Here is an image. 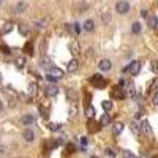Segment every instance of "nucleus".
<instances>
[{"label":"nucleus","instance_id":"nucleus-40","mask_svg":"<svg viewBox=\"0 0 158 158\" xmlns=\"http://www.w3.org/2000/svg\"><path fill=\"white\" fill-rule=\"evenodd\" d=\"M153 104L158 106V94H155V97H153Z\"/></svg>","mask_w":158,"mask_h":158},{"label":"nucleus","instance_id":"nucleus-39","mask_svg":"<svg viewBox=\"0 0 158 158\" xmlns=\"http://www.w3.org/2000/svg\"><path fill=\"white\" fill-rule=\"evenodd\" d=\"M0 49H2V51L5 52V54H10V49H8V46H5V44H3V46L0 48Z\"/></svg>","mask_w":158,"mask_h":158},{"label":"nucleus","instance_id":"nucleus-13","mask_svg":"<svg viewBox=\"0 0 158 158\" xmlns=\"http://www.w3.org/2000/svg\"><path fill=\"white\" fill-rule=\"evenodd\" d=\"M141 130L144 131V133H146V135H152V127H150V123L147 122V120H144L142 123H141Z\"/></svg>","mask_w":158,"mask_h":158},{"label":"nucleus","instance_id":"nucleus-47","mask_svg":"<svg viewBox=\"0 0 158 158\" xmlns=\"http://www.w3.org/2000/svg\"><path fill=\"white\" fill-rule=\"evenodd\" d=\"M2 2H3V0H0V5H2Z\"/></svg>","mask_w":158,"mask_h":158},{"label":"nucleus","instance_id":"nucleus-6","mask_svg":"<svg viewBox=\"0 0 158 158\" xmlns=\"http://www.w3.org/2000/svg\"><path fill=\"white\" fill-rule=\"evenodd\" d=\"M90 82L94 85H97V87H103L104 84H106V81H104L103 76H100V74H94V77L90 79Z\"/></svg>","mask_w":158,"mask_h":158},{"label":"nucleus","instance_id":"nucleus-31","mask_svg":"<svg viewBox=\"0 0 158 158\" xmlns=\"http://www.w3.org/2000/svg\"><path fill=\"white\" fill-rule=\"evenodd\" d=\"M150 67H152V71H153L155 74H158V60H153Z\"/></svg>","mask_w":158,"mask_h":158},{"label":"nucleus","instance_id":"nucleus-21","mask_svg":"<svg viewBox=\"0 0 158 158\" xmlns=\"http://www.w3.org/2000/svg\"><path fill=\"white\" fill-rule=\"evenodd\" d=\"M127 92H128V95H130V97H133V95H135V92H136V90H135V84H133V82H128V84H127Z\"/></svg>","mask_w":158,"mask_h":158},{"label":"nucleus","instance_id":"nucleus-28","mask_svg":"<svg viewBox=\"0 0 158 158\" xmlns=\"http://www.w3.org/2000/svg\"><path fill=\"white\" fill-rule=\"evenodd\" d=\"M122 156H123V158H138V156H136L133 152H130V150H123Z\"/></svg>","mask_w":158,"mask_h":158},{"label":"nucleus","instance_id":"nucleus-34","mask_svg":"<svg viewBox=\"0 0 158 158\" xmlns=\"http://www.w3.org/2000/svg\"><path fill=\"white\" fill-rule=\"evenodd\" d=\"M104 153H106L108 156H115V152L112 149H106V150H104Z\"/></svg>","mask_w":158,"mask_h":158},{"label":"nucleus","instance_id":"nucleus-20","mask_svg":"<svg viewBox=\"0 0 158 158\" xmlns=\"http://www.w3.org/2000/svg\"><path fill=\"white\" fill-rule=\"evenodd\" d=\"M112 131H114V135H120L122 131H123V123H115L114 128H112Z\"/></svg>","mask_w":158,"mask_h":158},{"label":"nucleus","instance_id":"nucleus-9","mask_svg":"<svg viewBox=\"0 0 158 158\" xmlns=\"http://www.w3.org/2000/svg\"><path fill=\"white\" fill-rule=\"evenodd\" d=\"M21 122H22V125H24V127H30V125H33L35 118H33V115H32V114H27V115H22Z\"/></svg>","mask_w":158,"mask_h":158},{"label":"nucleus","instance_id":"nucleus-15","mask_svg":"<svg viewBox=\"0 0 158 158\" xmlns=\"http://www.w3.org/2000/svg\"><path fill=\"white\" fill-rule=\"evenodd\" d=\"M100 123H101L103 127H108V125L111 123V117H109L108 114H103L101 118H100Z\"/></svg>","mask_w":158,"mask_h":158},{"label":"nucleus","instance_id":"nucleus-48","mask_svg":"<svg viewBox=\"0 0 158 158\" xmlns=\"http://www.w3.org/2000/svg\"><path fill=\"white\" fill-rule=\"evenodd\" d=\"M155 158H158V156H155Z\"/></svg>","mask_w":158,"mask_h":158},{"label":"nucleus","instance_id":"nucleus-5","mask_svg":"<svg viewBox=\"0 0 158 158\" xmlns=\"http://www.w3.org/2000/svg\"><path fill=\"white\" fill-rule=\"evenodd\" d=\"M44 94H46V97H56L57 94H59V87L56 85V84H52V85H48L46 87V90H44Z\"/></svg>","mask_w":158,"mask_h":158},{"label":"nucleus","instance_id":"nucleus-37","mask_svg":"<svg viewBox=\"0 0 158 158\" xmlns=\"http://www.w3.org/2000/svg\"><path fill=\"white\" fill-rule=\"evenodd\" d=\"M25 51L29 52V54H32V44L29 43V44H25Z\"/></svg>","mask_w":158,"mask_h":158},{"label":"nucleus","instance_id":"nucleus-41","mask_svg":"<svg viewBox=\"0 0 158 158\" xmlns=\"http://www.w3.org/2000/svg\"><path fill=\"white\" fill-rule=\"evenodd\" d=\"M81 142H82V146H85V144H87V138H81Z\"/></svg>","mask_w":158,"mask_h":158},{"label":"nucleus","instance_id":"nucleus-38","mask_svg":"<svg viewBox=\"0 0 158 158\" xmlns=\"http://www.w3.org/2000/svg\"><path fill=\"white\" fill-rule=\"evenodd\" d=\"M141 16H142V18H147V16H149V11H147V10H142V11H141Z\"/></svg>","mask_w":158,"mask_h":158},{"label":"nucleus","instance_id":"nucleus-4","mask_svg":"<svg viewBox=\"0 0 158 158\" xmlns=\"http://www.w3.org/2000/svg\"><path fill=\"white\" fill-rule=\"evenodd\" d=\"M98 68H100L101 71H109V70L112 68V63H111V60H108V59H103V60H100V63H98Z\"/></svg>","mask_w":158,"mask_h":158},{"label":"nucleus","instance_id":"nucleus-42","mask_svg":"<svg viewBox=\"0 0 158 158\" xmlns=\"http://www.w3.org/2000/svg\"><path fill=\"white\" fill-rule=\"evenodd\" d=\"M0 153H5V147L2 146V144H0Z\"/></svg>","mask_w":158,"mask_h":158},{"label":"nucleus","instance_id":"nucleus-3","mask_svg":"<svg viewBox=\"0 0 158 158\" xmlns=\"http://www.w3.org/2000/svg\"><path fill=\"white\" fill-rule=\"evenodd\" d=\"M13 11H15L16 15H22V13H25V11H27V3H25V2H22V0H21V2H18V3L15 5Z\"/></svg>","mask_w":158,"mask_h":158},{"label":"nucleus","instance_id":"nucleus-14","mask_svg":"<svg viewBox=\"0 0 158 158\" xmlns=\"http://www.w3.org/2000/svg\"><path fill=\"white\" fill-rule=\"evenodd\" d=\"M94 29H95V22L92 21V19H87V21L84 22V30H85V32H92Z\"/></svg>","mask_w":158,"mask_h":158},{"label":"nucleus","instance_id":"nucleus-26","mask_svg":"<svg viewBox=\"0 0 158 158\" xmlns=\"http://www.w3.org/2000/svg\"><path fill=\"white\" fill-rule=\"evenodd\" d=\"M24 65H25V59L24 57H18L16 59V67L18 68H24Z\"/></svg>","mask_w":158,"mask_h":158},{"label":"nucleus","instance_id":"nucleus-2","mask_svg":"<svg viewBox=\"0 0 158 158\" xmlns=\"http://www.w3.org/2000/svg\"><path fill=\"white\" fill-rule=\"evenodd\" d=\"M125 71H128L131 76L139 74V71H141V62H131V63H130V67L125 68Z\"/></svg>","mask_w":158,"mask_h":158},{"label":"nucleus","instance_id":"nucleus-36","mask_svg":"<svg viewBox=\"0 0 158 158\" xmlns=\"http://www.w3.org/2000/svg\"><path fill=\"white\" fill-rule=\"evenodd\" d=\"M109 19H111V16H109V13H106V15L103 16V21H104V24H108V22H109Z\"/></svg>","mask_w":158,"mask_h":158},{"label":"nucleus","instance_id":"nucleus-1","mask_svg":"<svg viewBox=\"0 0 158 158\" xmlns=\"http://www.w3.org/2000/svg\"><path fill=\"white\" fill-rule=\"evenodd\" d=\"M115 11L118 13V15H127V13L130 11V3L127 2V0H118V2L115 3Z\"/></svg>","mask_w":158,"mask_h":158},{"label":"nucleus","instance_id":"nucleus-25","mask_svg":"<svg viewBox=\"0 0 158 158\" xmlns=\"http://www.w3.org/2000/svg\"><path fill=\"white\" fill-rule=\"evenodd\" d=\"M36 89H38V85H36L35 82H30V84H29V94H30V95H35V94H36Z\"/></svg>","mask_w":158,"mask_h":158},{"label":"nucleus","instance_id":"nucleus-11","mask_svg":"<svg viewBox=\"0 0 158 158\" xmlns=\"http://www.w3.org/2000/svg\"><path fill=\"white\" fill-rule=\"evenodd\" d=\"M22 138L27 141V142H32V141L35 139V135H33V131H32L30 128H25V130L22 131Z\"/></svg>","mask_w":158,"mask_h":158},{"label":"nucleus","instance_id":"nucleus-24","mask_svg":"<svg viewBox=\"0 0 158 158\" xmlns=\"http://www.w3.org/2000/svg\"><path fill=\"white\" fill-rule=\"evenodd\" d=\"M85 115L89 117V118H92L95 115V109H94V106H87L85 108Z\"/></svg>","mask_w":158,"mask_h":158},{"label":"nucleus","instance_id":"nucleus-43","mask_svg":"<svg viewBox=\"0 0 158 158\" xmlns=\"http://www.w3.org/2000/svg\"><path fill=\"white\" fill-rule=\"evenodd\" d=\"M68 150H70V152H73V150H74V146H71V144H70V146H68Z\"/></svg>","mask_w":158,"mask_h":158},{"label":"nucleus","instance_id":"nucleus-19","mask_svg":"<svg viewBox=\"0 0 158 158\" xmlns=\"http://www.w3.org/2000/svg\"><path fill=\"white\" fill-rule=\"evenodd\" d=\"M101 106H103L104 111H111V109H112V101L104 100V101H101Z\"/></svg>","mask_w":158,"mask_h":158},{"label":"nucleus","instance_id":"nucleus-8","mask_svg":"<svg viewBox=\"0 0 158 158\" xmlns=\"http://www.w3.org/2000/svg\"><path fill=\"white\" fill-rule=\"evenodd\" d=\"M51 67H52V60L49 59V57H43L41 59V62H40V68H43V70H51Z\"/></svg>","mask_w":158,"mask_h":158},{"label":"nucleus","instance_id":"nucleus-32","mask_svg":"<svg viewBox=\"0 0 158 158\" xmlns=\"http://www.w3.org/2000/svg\"><path fill=\"white\" fill-rule=\"evenodd\" d=\"M70 49H71L73 54H77V52H79V46H77L76 43H71V44H70Z\"/></svg>","mask_w":158,"mask_h":158},{"label":"nucleus","instance_id":"nucleus-7","mask_svg":"<svg viewBox=\"0 0 158 158\" xmlns=\"http://www.w3.org/2000/svg\"><path fill=\"white\" fill-rule=\"evenodd\" d=\"M77 68H79V62H77L76 59L70 60L68 65H67V71H68V73H74V71H77Z\"/></svg>","mask_w":158,"mask_h":158},{"label":"nucleus","instance_id":"nucleus-17","mask_svg":"<svg viewBox=\"0 0 158 158\" xmlns=\"http://www.w3.org/2000/svg\"><path fill=\"white\" fill-rule=\"evenodd\" d=\"M11 30H13V22H10V21L5 22V24H3V27H2V33L5 35V33H10Z\"/></svg>","mask_w":158,"mask_h":158},{"label":"nucleus","instance_id":"nucleus-35","mask_svg":"<svg viewBox=\"0 0 158 158\" xmlns=\"http://www.w3.org/2000/svg\"><path fill=\"white\" fill-rule=\"evenodd\" d=\"M46 79H48V81H49V82H52V84H54V82L57 81V79H56L54 76H52V74H48V76H46Z\"/></svg>","mask_w":158,"mask_h":158},{"label":"nucleus","instance_id":"nucleus-45","mask_svg":"<svg viewBox=\"0 0 158 158\" xmlns=\"http://www.w3.org/2000/svg\"><path fill=\"white\" fill-rule=\"evenodd\" d=\"M0 82H2V74H0Z\"/></svg>","mask_w":158,"mask_h":158},{"label":"nucleus","instance_id":"nucleus-46","mask_svg":"<svg viewBox=\"0 0 158 158\" xmlns=\"http://www.w3.org/2000/svg\"><path fill=\"white\" fill-rule=\"evenodd\" d=\"M90 158H98V156H90Z\"/></svg>","mask_w":158,"mask_h":158},{"label":"nucleus","instance_id":"nucleus-44","mask_svg":"<svg viewBox=\"0 0 158 158\" xmlns=\"http://www.w3.org/2000/svg\"><path fill=\"white\" fill-rule=\"evenodd\" d=\"M3 109V103H2V100H0V111Z\"/></svg>","mask_w":158,"mask_h":158},{"label":"nucleus","instance_id":"nucleus-27","mask_svg":"<svg viewBox=\"0 0 158 158\" xmlns=\"http://www.w3.org/2000/svg\"><path fill=\"white\" fill-rule=\"evenodd\" d=\"M76 114H77V106L74 103H71V108H70V117H76Z\"/></svg>","mask_w":158,"mask_h":158},{"label":"nucleus","instance_id":"nucleus-23","mask_svg":"<svg viewBox=\"0 0 158 158\" xmlns=\"http://www.w3.org/2000/svg\"><path fill=\"white\" fill-rule=\"evenodd\" d=\"M67 95H68V98H70V101H76V92L73 90V89H67Z\"/></svg>","mask_w":158,"mask_h":158},{"label":"nucleus","instance_id":"nucleus-30","mask_svg":"<svg viewBox=\"0 0 158 158\" xmlns=\"http://www.w3.org/2000/svg\"><path fill=\"white\" fill-rule=\"evenodd\" d=\"M48 127H49V130H52V131H57V130H60L62 125H60V123H49Z\"/></svg>","mask_w":158,"mask_h":158},{"label":"nucleus","instance_id":"nucleus-10","mask_svg":"<svg viewBox=\"0 0 158 158\" xmlns=\"http://www.w3.org/2000/svg\"><path fill=\"white\" fill-rule=\"evenodd\" d=\"M49 74H52L56 79H60V77H63L65 76V73H63V70H60V68H57V67H51V70H49Z\"/></svg>","mask_w":158,"mask_h":158},{"label":"nucleus","instance_id":"nucleus-22","mask_svg":"<svg viewBox=\"0 0 158 158\" xmlns=\"http://www.w3.org/2000/svg\"><path fill=\"white\" fill-rule=\"evenodd\" d=\"M19 33L21 35H29V27H27V25H25V24H19Z\"/></svg>","mask_w":158,"mask_h":158},{"label":"nucleus","instance_id":"nucleus-16","mask_svg":"<svg viewBox=\"0 0 158 158\" xmlns=\"http://www.w3.org/2000/svg\"><path fill=\"white\" fill-rule=\"evenodd\" d=\"M112 94H114V97H115V98H123V97H125L123 89H122V87H114V92H112Z\"/></svg>","mask_w":158,"mask_h":158},{"label":"nucleus","instance_id":"nucleus-33","mask_svg":"<svg viewBox=\"0 0 158 158\" xmlns=\"http://www.w3.org/2000/svg\"><path fill=\"white\" fill-rule=\"evenodd\" d=\"M130 128H131V131H133V133H139V127H138L135 122L131 123V127H130Z\"/></svg>","mask_w":158,"mask_h":158},{"label":"nucleus","instance_id":"nucleus-18","mask_svg":"<svg viewBox=\"0 0 158 158\" xmlns=\"http://www.w3.org/2000/svg\"><path fill=\"white\" fill-rule=\"evenodd\" d=\"M141 29H142V25H141L139 22H135L133 25H131V32H133L135 35H138V33H141Z\"/></svg>","mask_w":158,"mask_h":158},{"label":"nucleus","instance_id":"nucleus-12","mask_svg":"<svg viewBox=\"0 0 158 158\" xmlns=\"http://www.w3.org/2000/svg\"><path fill=\"white\" fill-rule=\"evenodd\" d=\"M147 24H149L150 29H156V27H158V18H156L155 15L147 16Z\"/></svg>","mask_w":158,"mask_h":158},{"label":"nucleus","instance_id":"nucleus-29","mask_svg":"<svg viewBox=\"0 0 158 158\" xmlns=\"http://www.w3.org/2000/svg\"><path fill=\"white\" fill-rule=\"evenodd\" d=\"M158 89V77H155L153 81H152V84H150V92H153V90H156Z\"/></svg>","mask_w":158,"mask_h":158}]
</instances>
